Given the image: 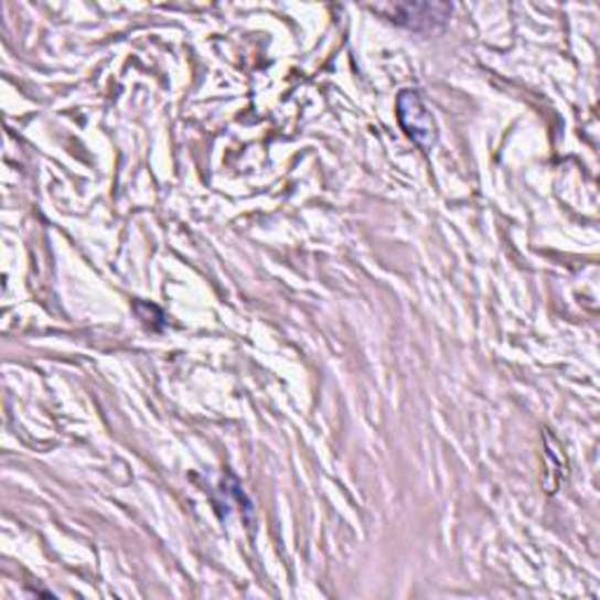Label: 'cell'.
<instances>
[{
	"label": "cell",
	"mask_w": 600,
	"mask_h": 600,
	"mask_svg": "<svg viewBox=\"0 0 600 600\" xmlns=\"http://www.w3.org/2000/svg\"><path fill=\"white\" fill-rule=\"evenodd\" d=\"M450 12H453V8L446 3H406L394 8L392 22H397L410 31L435 33L448 24Z\"/></svg>",
	"instance_id": "7a4b0ae2"
},
{
	"label": "cell",
	"mask_w": 600,
	"mask_h": 600,
	"mask_svg": "<svg viewBox=\"0 0 600 600\" xmlns=\"http://www.w3.org/2000/svg\"><path fill=\"white\" fill-rule=\"evenodd\" d=\"M397 116L406 135L422 150H431L437 143V122L425 106L420 92L404 89L397 99Z\"/></svg>",
	"instance_id": "6da1fadb"
}]
</instances>
